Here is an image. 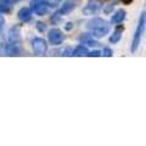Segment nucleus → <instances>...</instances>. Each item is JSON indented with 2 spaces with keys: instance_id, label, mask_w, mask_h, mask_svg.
Wrapping results in <instances>:
<instances>
[{
  "instance_id": "obj_1",
  "label": "nucleus",
  "mask_w": 146,
  "mask_h": 146,
  "mask_svg": "<svg viewBox=\"0 0 146 146\" xmlns=\"http://www.w3.org/2000/svg\"><path fill=\"white\" fill-rule=\"evenodd\" d=\"M86 28L94 38H102L110 32V25L102 18H93L88 22Z\"/></svg>"
},
{
  "instance_id": "obj_2",
  "label": "nucleus",
  "mask_w": 146,
  "mask_h": 146,
  "mask_svg": "<svg viewBox=\"0 0 146 146\" xmlns=\"http://www.w3.org/2000/svg\"><path fill=\"white\" fill-rule=\"evenodd\" d=\"M144 29H145V11L141 12L138 28H136V31H135L134 39H133V43H131V51L133 52H135L139 48V44L141 42V35H143V33H144Z\"/></svg>"
},
{
  "instance_id": "obj_3",
  "label": "nucleus",
  "mask_w": 146,
  "mask_h": 146,
  "mask_svg": "<svg viewBox=\"0 0 146 146\" xmlns=\"http://www.w3.org/2000/svg\"><path fill=\"white\" fill-rule=\"evenodd\" d=\"M49 3L46 0H31V10L33 11L35 15L43 16L48 12Z\"/></svg>"
},
{
  "instance_id": "obj_4",
  "label": "nucleus",
  "mask_w": 146,
  "mask_h": 146,
  "mask_svg": "<svg viewBox=\"0 0 146 146\" xmlns=\"http://www.w3.org/2000/svg\"><path fill=\"white\" fill-rule=\"evenodd\" d=\"M32 48H33L34 54L39 55V56H43L48 51V44L42 38H34L32 40Z\"/></svg>"
},
{
  "instance_id": "obj_5",
  "label": "nucleus",
  "mask_w": 146,
  "mask_h": 146,
  "mask_svg": "<svg viewBox=\"0 0 146 146\" xmlns=\"http://www.w3.org/2000/svg\"><path fill=\"white\" fill-rule=\"evenodd\" d=\"M48 38H49V42L51 43L52 45H60L63 39H65V36H63V33L57 29V28H52L49 31V34H48Z\"/></svg>"
},
{
  "instance_id": "obj_6",
  "label": "nucleus",
  "mask_w": 146,
  "mask_h": 146,
  "mask_svg": "<svg viewBox=\"0 0 146 146\" xmlns=\"http://www.w3.org/2000/svg\"><path fill=\"white\" fill-rule=\"evenodd\" d=\"M100 6H101V4H100L99 1H96V0L89 1L85 5V7L83 9V13L84 15H94V13H96L99 11Z\"/></svg>"
},
{
  "instance_id": "obj_7",
  "label": "nucleus",
  "mask_w": 146,
  "mask_h": 146,
  "mask_svg": "<svg viewBox=\"0 0 146 146\" xmlns=\"http://www.w3.org/2000/svg\"><path fill=\"white\" fill-rule=\"evenodd\" d=\"M21 28L20 26H13L9 32V40L10 43H20L21 40Z\"/></svg>"
},
{
  "instance_id": "obj_8",
  "label": "nucleus",
  "mask_w": 146,
  "mask_h": 146,
  "mask_svg": "<svg viewBox=\"0 0 146 146\" xmlns=\"http://www.w3.org/2000/svg\"><path fill=\"white\" fill-rule=\"evenodd\" d=\"M79 40L82 44H86V45H89V46H96V45H99V42H96V40L94 39V36L88 33L82 34L79 36Z\"/></svg>"
},
{
  "instance_id": "obj_9",
  "label": "nucleus",
  "mask_w": 146,
  "mask_h": 146,
  "mask_svg": "<svg viewBox=\"0 0 146 146\" xmlns=\"http://www.w3.org/2000/svg\"><path fill=\"white\" fill-rule=\"evenodd\" d=\"M6 51L10 56H18V55H21V48L18 43H10L6 46Z\"/></svg>"
},
{
  "instance_id": "obj_10",
  "label": "nucleus",
  "mask_w": 146,
  "mask_h": 146,
  "mask_svg": "<svg viewBox=\"0 0 146 146\" xmlns=\"http://www.w3.org/2000/svg\"><path fill=\"white\" fill-rule=\"evenodd\" d=\"M18 18L22 22H28L32 18V10L28 7H22L20 11H18Z\"/></svg>"
},
{
  "instance_id": "obj_11",
  "label": "nucleus",
  "mask_w": 146,
  "mask_h": 146,
  "mask_svg": "<svg viewBox=\"0 0 146 146\" xmlns=\"http://www.w3.org/2000/svg\"><path fill=\"white\" fill-rule=\"evenodd\" d=\"M123 26H118L117 28L115 29V32L112 33V35L110 36V43H112V44H116V43H118L121 40V38H122V33H123Z\"/></svg>"
},
{
  "instance_id": "obj_12",
  "label": "nucleus",
  "mask_w": 146,
  "mask_h": 146,
  "mask_svg": "<svg viewBox=\"0 0 146 146\" xmlns=\"http://www.w3.org/2000/svg\"><path fill=\"white\" fill-rule=\"evenodd\" d=\"M74 7H76V3L74 1H66L62 5V7L60 9L58 13H60V15H68L71 11L74 10Z\"/></svg>"
},
{
  "instance_id": "obj_13",
  "label": "nucleus",
  "mask_w": 146,
  "mask_h": 146,
  "mask_svg": "<svg viewBox=\"0 0 146 146\" xmlns=\"http://www.w3.org/2000/svg\"><path fill=\"white\" fill-rule=\"evenodd\" d=\"M125 15H127L125 10H123V9H119V10L116 11L115 15H112L111 22H112V23H121V22L125 18Z\"/></svg>"
},
{
  "instance_id": "obj_14",
  "label": "nucleus",
  "mask_w": 146,
  "mask_h": 146,
  "mask_svg": "<svg viewBox=\"0 0 146 146\" xmlns=\"http://www.w3.org/2000/svg\"><path fill=\"white\" fill-rule=\"evenodd\" d=\"M12 9V3L10 0H0V12L9 13Z\"/></svg>"
},
{
  "instance_id": "obj_15",
  "label": "nucleus",
  "mask_w": 146,
  "mask_h": 146,
  "mask_svg": "<svg viewBox=\"0 0 146 146\" xmlns=\"http://www.w3.org/2000/svg\"><path fill=\"white\" fill-rule=\"evenodd\" d=\"M86 52H88V49H86V46H85V45H83V44H80L74 50H73L72 56H83V55H85Z\"/></svg>"
},
{
  "instance_id": "obj_16",
  "label": "nucleus",
  "mask_w": 146,
  "mask_h": 146,
  "mask_svg": "<svg viewBox=\"0 0 146 146\" xmlns=\"http://www.w3.org/2000/svg\"><path fill=\"white\" fill-rule=\"evenodd\" d=\"M86 56L89 57H99L102 55V51H100V50H94V51H90V52H86L85 54Z\"/></svg>"
},
{
  "instance_id": "obj_17",
  "label": "nucleus",
  "mask_w": 146,
  "mask_h": 146,
  "mask_svg": "<svg viewBox=\"0 0 146 146\" xmlns=\"http://www.w3.org/2000/svg\"><path fill=\"white\" fill-rule=\"evenodd\" d=\"M115 5H116V3L107 4V5L104 7V12H105V13H111V12H112V10L115 9Z\"/></svg>"
},
{
  "instance_id": "obj_18",
  "label": "nucleus",
  "mask_w": 146,
  "mask_h": 146,
  "mask_svg": "<svg viewBox=\"0 0 146 146\" xmlns=\"http://www.w3.org/2000/svg\"><path fill=\"white\" fill-rule=\"evenodd\" d=\"M36 29H38L39 32H44L45 29H46V26H45L44 22L38 21V22H36Z\"/></svg>"
},
{
  "instance_id": "obj_19",
  "label": "nucleus",
  "mask_w": 146,
  "mask_h": 146,
  "mask_svg": "<svg viewBox=\"0 0 146 146\" xmlns=\"http://www.w3.org/2000/svg\"><path fill=\"white\" fill-rule=\"evenodd\" d=\"M102 55H104V56H106V57H111L112 56V50L110 49V48H105Z\"/></svg>"
},
{
  "instance_id": "obj_20",
  "label": "nucleus",
  "mask_w": 146,
  "mask_h": 146,
  "mask_svg": "<svg viewBox=\"0 0 146 146\" xmlns=\"http://www.w3.org/2000/svg\"><path fill=\"white\" fill-rule=\"evenodd\" d=\"M60 17H61V15L58 12H56V13H54V16L51 17V21L54 22V23H56V22L60 21Z\"/></svg>"
},
{
  "instance_id": "obj_21",
  "label": "nucleus",
  "mask_w": 146,
  "mask_h": 146,
  "mask_svg": "<svg viewBox=\"0 0 146 146\" xmlns=\"http://www.w3.org/2000/svg\"><path fill=\"white\" fill-rule=\"evenodd\" d=\"M61 0H50L49 3V6H51V7H55V6H57L58 5V3H60Z\"/></svg>"
},
{
  "instance_id": "obj_22",
  "label": "nucleus",
  "mask_w": 146,
  "mask_h": 146,
  "mask_svg": "<svg viewBox=\"0 0 146 146\" xmlns=\"http://www.w3.org/2000/svg\"><path fill=\"white\" fill-rule=\"evenodd\" d=\"M72 54H73V49H71V48H67L65 51H63L65 56H72Z\"/></svg>"
},
{
  "instance_id": "obj_23",
  "label": "nucleus",
  "mask_w": 146,
  "mask_h": 146,
  "mask_svg": "<svg viewBox=\"0 0 146 146\" xmlns=\"http://www.w3.org/2000/svg\"><path fill=\"white\" fill-rule=\"evenodd\" d=\"M72 28H73V23H72V22H67L66 26H65V29L66 31H71Z\"/></svg>"
},
{
  "instance_id": "obj_24",
  "label": "nucleus",
  "mask_w": 146,
  "mask_h": 146,
  "mask_svg": "<svg viewBox=\"0 0 146 146\" xmlns=\"http://www.w3.org/2000/svg\"><path fill=\"white\" fill-rule=\"evenodd\" d=\"M3 25H4V17H3V15H0V28L3 27Z\"/></svg>"
},
{
  "instance_id": "obj_25",
  "label": "nucleus",
  "mask_w": 146,
  "mask_h": 146,
  "mask_svg": "<svg viewBox=\"0 0 146 146\" xmlns=\"http://www.w3.org/2000/svg\"><path fill=\"white\" fill-rule=\"evenodd\" d=\"M129 1H131V0H124V3H129Z\"/></svg>"
},
{
  "instance_id": "obj_26",
  "label": "nucleus",
  "mask_w": 146,
  "mask_h": 146,
  "mask_svg": "<svg viewBox=\"0 0 146 146\" xmlns=\"http://www.w3.org/2000/svg\"><path fill=\"white\" fill-rule=\"evenodd\" d=\"M10 1H13V3H15V1H18V0H10Z\"/></svg>"
}]
</instances>
